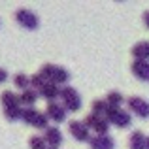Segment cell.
<instances>
[{
  "label": "cell",
  "mask_w": 149,
  "mask_h": 149,
  "mask_svg": "<svg viewBox=\"0 0 149 149\" xmlns=\"http://www.w3.org/2000/svg\"><path fill=\"white\" fill-rule=\"evenodd\" d=\"M0 102H2L4 108V115H6L8 121H17L21 117V102H19V95L11 91H4L2 96H0Z\"/></svg>",
  "instance_id": "1"
},
{
  "label": "cell",
  "mask_w": 149,
  "mask_h": 149,
  "mask_svg": "<svg viewBox=\"0 0 149 149\" xmlns=\"http://www.w3.org/2000/svg\"><path fill=\"white\" fill-rule=\"evenodd\" d=\"M38 74H40L47 83H55V85H58V87H61V85H66L68 79H70L68 70L61 68V66H55V64H44Z\"/></svg>",
  "instance_id": "2"
},
{
  "label": "cell",
  "mask_w": 149,
  "mask_h": 149,
  "mask_svg": "<svg viewBox=\"0 0 149 149\" xmlns=\"http://www.w3.org/2000/svg\"><path fill=\"white\" fill-rule=\"evenodd\" d=\"M58 98L62 100L61 104L64 106L66 111H79L81 109V96H79V93H77L74 87H70V85L61 87V96H58Z\"/></svg>",
  "instance_id": "3"
},
{
  "label": "cell",
  "mask_w": 149,
  "mask_h": 149,
  "mask_svg": "<svg viewBox=\"0 0 149 149\" xmlns=\"http://www.w3.org/2000/svg\"><path fill=\"white\" fill-rule=\"evenodd\" d=\"M104 119L108 121L109 125H115V127H119V128H125V127L130 125L132 117H130V113L125 111L123 108H108Z\"/></svg>",
  "instance_id": "4"
},
{
  "label": "cell",
  "mask_w": 149,
  "mask_h": 149,
  "mask_svg": "<svg viewBox=\"0 0 149 149\" xmlns=\"http://www.w3.org/2000/svg\"><path fill=\"white\" fill-rule=\"evenodd\" d=\"M15 21L26 30H34V29H38V25H40L38 15L34 13V11L26 10V8H21V10L15 11Z\"/></svg>",
  "instance_id": "5"
},
{
  "label": "cell",
  "mask_w": 149,
  "mask_h": 149,
  "mask_svg": "<svg viewBox=\"0 0 149 149\" xmlns=\"http://www.w3.org/2000/svg\"><path fill=\"white\" fill-rule=\"evenodd\" d=\"M83 125L89 128V130H95L96 136H102V134H108V128H109V123L104 119V117H98V115H93V113H89L87 117H85Z\"/></svg>",
  "instance_id": "6"
},
{
  "label": "cell",
  "mask_w": 149,
  "mask_h": 149,
  "mask_svg": "<svg viewBox=\"0 0 149 149\" xmlns=\"http://www.w3.org/2000/svg\"><path fill=\"white\" fill-rule=\"evenodd\" d=\"M128 104V109H130L134 115L142 117V119H147L149 117V102L140 98V96H130V98L127 100Z\"/></svg>",
  "instance_id": "7"
},
{
  "label": "cell",
  "mask_w": 149,
  "mask_h": 149,
  "mask_svg": "<svg viewBox=\"0 0 149 149\" xmlns=\"http://www.w3.org/2000/svg\"><path fill=\"white\" fill-rule=\"evenodd\" d=\"M68 130L77 142H89L91 140V130L83 125V121H72L68 125Z\"/></svg>",
  "instance_id": "8"
},
{
  "label": "cell",
  "mask_w": 149,
  "mask_h": 149,
  "mask_svg": "<svg viewBox=\"0 0 149 149\" xmlns=\"http://www.w3.org/2000/svg\"><path fill=\"white\" fill-rule=\"evenodd\" d=\"M66 109L61 102H49L47 104V109H45V115H47L49 121H55V123H62L66 119Z\"/></svg>",
  "instance_id": "9"
},
{
  "label": "cell",
  "mask_w": 149,
  "mask_h": 149,
  "mask_svg": "<svg viewBox=\"0 0 149 149\" xmlns=\"http://www.w3.org/2000/svg\"><path fill=\"white\" fill-rule=\"evenodd\" d=\"M38 96L45 98L47 102H57V98L61 96V87L55 83H45L42 89H38Z\"/></svg>",
  "instance_id": "10"
},
{
  "label": "cell",
  "mask_w": 149,
  "mask_h": 149,
  "mask_svg": "<svg viewBox=\"0 0 149 149\" xmlns=\"http://www.w3.org/2000/svg\"><path fill=\"white\" fill-rule=\"evenodd\" d=\"M89 146H91V149H113L115 142L108 134H102V136H91Z\"/></svg>",
  "instance_id": "11"
},
{
  "label": "cell",
  "mask_w": 149,
  "mask_h": 149,
  "mask_svg": "<svg viewBox=\"0 0 149 149\" xmlns=\"http://www.w3.org/2000/svg\"><path fill=\"white\" fill-rule=\"evenodd\" d=\"M45 143H47L49 147H55L58 149V146L62 143V132L58 130L57 127H49L47 130H45V136H44Z\"/></svg>",
  "instance_id": "12"
},
{
  "label": "cell",
  "mask_w": 149,
  "mask_h": 149,
  "mask_svg": "<svg viewBox=\"0 0 149 149\" xmlns=\"http://www.w3.org/2000/svg\"><path fill=\"white\" fill-rule=\"evenodd\" d=\"M132 74L142 81H149V61H134L132 62Z\"/></svg>",
  "instance_id": "13"
},
{
  "label": "cell",
  "mask_w": 149,
  "mask_h": 149,
  "mask_svg": "<svg viewBox=\"0 0 149 149\" xmlns=\"http://www.w3.org/2000/svg\"><path fill=\"white\" fill-rule=\"evenodd\" d=\"M132 57H134V61H149V40L138 42L132 47Z\"/></svg>",
  "instance_id": "14"
},
{
  "label": "cell",
  "mask_w": 149,
  "mask_h": 149,
  "mask_svg": "<svg viewBox=\"0 0 149 149\" xmlns=\"http://www.w3.org/2000/svg\"><path fill=\"white\" fill-rule=\"evenodd\" d=\"M38 100V93L34 91V89H26V91H23L21 95H19V102H21V106H25V108H32L34 104H36Z\"/></svg>",
  "instance_id": "15"
},
{
  "label": "cell",
  "mask_w": 149,
  "mask_h": 149,
  "mask_svg": "<svg viewBox=\"0 0 149 149\" xmlns=\"http://www.w3.org/2000/svg\"><path fill=\"white\" fill-rule=\"evenodd\" d=\"M128 147L130 149H146V136L143 132L140 130H134L128 138Z\"/></svg>",
  "instance_id": "16"
},
{
  "label": "cell",
  "mask_w": 149,
  "mask_h": 149,
  "mask_svg": "<svg viewBox=\"0 0 149 149\" xmlns=\"http://www.w3.org/2000/svg\"><path fill=\"white\" fill-rule=\"evenodd\" d=\"M38 113H40V111H38L36 108H23L21 109V117H19V119H21L23 123H26V125H30V127H32V123L36 121Z\"/></svg>",
  "instance_id": "17"
},
{
  "label": "cell",
  "mask_w": 149,
  "mask_h": 149,
  "mask_svg": "<svg viewBox=\"0 0 149 149\" xmlns=\"http://www.w3.org/2000/svg\"><path fill=\"white\" fill-rule=\"evenodd\" d=\"M104 100H106V104H108V108H121V104L125 102L123 95H121V93H117V91L108 93V96H106Z\"/></svg>",
  "instance_id": "18"
},
{
  "label": "cell",
  "mask_w": 149,
  "mask_h": 149,
  "mask_svg": "<svg viewBox=\"0 0 149 149\" xmlns=\"http://www.w3.org/2000/svg\"><path fill=\"white\" fill-rule=\"evenodd\" d=\"M13 85L17 89H21V91H26V89H30V79L26 77V74H15L13 76Z\"/></svg>",
  "instance_id": "19"
},
{
  "label": "cell",
  "mask_w": 149,
  "mask_h": 149,
  "mask_svg": "<svg viewBox=\"0 0 149 149\" xmlns=\"http://www.w3.org/2000/svg\"><path fill=\"white\" fill-rule=\"evenodd\" d=\"M106 111H108V104H106V100H95V102H93V115L104 117Z\"/></svg>",
  "instance_id": "20"
},
{
  "label": "cell",
  "mask_w": 149,
  "mask_h": 149,
  "mask_svg": "<svg viewBox=\"0 0 149 149\" xmlns=\"http://www.w3.org/2000/svg\"><path fill=\"white\" fill-rule=\"evenodd\" d=\"M32 127L38 128V130H47V128H49V119H47V115H45V113H38V117H36V121L32 123Z\"/></svg>",
  "instance_id": "21"
},
{
  "label": "cell",
  "mask_w": 149,
  "mask_h": 149,
  "mask_svg": "<svg viewBox=\"0 0 149 149\" xmlns=\"http://www.w3.org/2000/svg\"><path fill=\"white\" fill-rule=\"evenodd\" d=\"M29 146H30V149H47V143H45V140L42 136H32Z\"/></svg>",
  "instance_id": "22"
},
{
  "label": "cell",
  "mask_w": 149,
  "mask_h": 149,
  "mask_svg": "<svg viewBox=\"0 0 149 149\" xmlns=\"http://www.w3.org/2000/svg\"><path fill=\"white\" fill-rule=\"evenodd\" d=\"M29 79H30V85H32L34 89H42V87H44L45 83H47V81H45L44 77L40 76V74H34V76H30Z\"/></svg>",
  "instance_id": "23"
},
{
  "label": "cell",
  "mask_w": 149,
  "mask_h": 149,
  "mask_svg": "<svg viewBox=\"0 0 149 149\" xmlns=\"http://www.w3.org/2000/svg\"><path fill=\"white\" fill-rule=\"evenodd\" d=\"M4 81H8V72L4 68H0V83H4Z\"/></svg>",
  "instance_id": "24"
},
{
  "label": "cell",
  "mask_w": 149,
  "mask_h": 149,
  "mask_svg": "<svg viewBox=\"0 0 149 149\" xmlns=\"http://www.w3.org/2000/svg\"><path fill=\"white\" fill-rule=\"evenodd\" d=\"M143 23H146V26L149 29V11H146V13H143Z\"/></svg>",
  "instance_id": "25"
},
{
  "label": "cell",
  "mask_w": 149,
  "mask_h": 149,
  "mask_svg": "<svg viewBox=\"0 0 149 149\" xmlns=\"http://www.w3.org/2000/svg\"><path fill=\"white\" fill-rule=\"evenodd\" d=\"M146 149H149V136L146 138Z\"/></svg>",
  "instance_id": "26"
},
{
  "label": "cell",
  "mask_w": 149,
  "mask_h": 149,
  "mask_svg": "<svg viewBox=\"0 0 149 149\" xmlns=\"http://www.w3.org/2000/svg\"><path fill=\"white\" fill-rule=\"evenodd\" d=\"M47 149H55V147H47Z\"/></svg>",
  "instance_id": "27"
}]
</instances>
